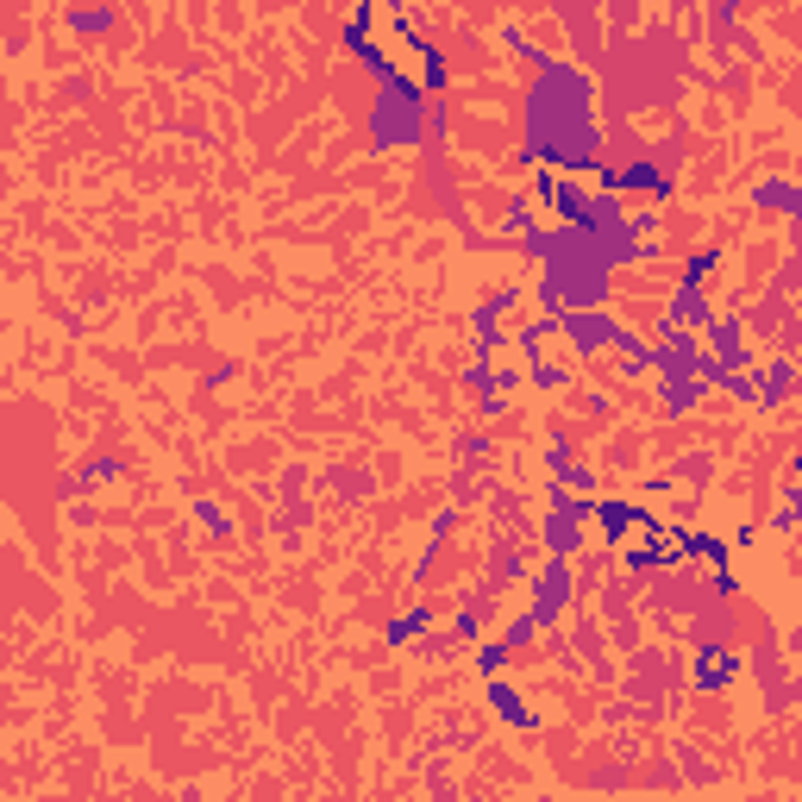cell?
<instances>
[{"label": "cell", "instance_id": "4fadbf2b", "mask_svg": "<svg viewBox=\"0 0 802 802\" xmlns=\"http://www.w3.org/2000/svg\"><path fill=\"white\" fill-rule=\"evenodd\" d=\"M715 264H721L715 251H696V257H683V276H677V282H690V289H702V282L715 276Z\"/></svg>", "mask_w": 802, "mask_h": 802}, {"label": "cell", "instance_id": "ac0fdd59", "mask_svg": "<svg viewBox=\"0 0 802 802\" xmlns=\"http://www.w3.org/2000/svg\"><path fill=\"white\" fill-rule=\"evenodd\" d=\"M771 527H777V533H796V489H784V495H777V514H771Z\"/></svg>", "mask_w": 802, "mask_h": 802}, {"label": "cell", "instance_id": "6da1fadb", "mask_svg": "<svg viewBox=\"0 0 802 802\" xmlns=\"http://www.w3.org/2000/svg\"><path fill=\"white\" fill-rule=\"evenodd\" d=\"M521 163L558 170L577 182H596L608 170L602 151V101L596 76L577 69L571 57H546L527 88V126H521Z\"/></svg>", "mask_w": 802, "mask_h": 802}, {"label": "cell", "instance_id": "d6986e66", "mask_svg": "<svg viewBox=\"0 0 802 802\" xmlns=\"http://www.w3.org/2000/svg\"><path fill=\"white\" fill-rule=\"evenodd\" d=\"M709 470H715L709 458H683L677 464V483H709Z\"/></svg>", "mask_w": 802, "mask_h": 802}, {"label": "cell", "instance_id": "7c38bea8", "mask_svg": "<svg viewBox=\"0 0 802 802\" xmlns=\"http://www.w3.org/2000/svg\"><path fill=\"white\" fill-rule=\"evenodd\" d=\"M376 19H383V13H376L370 7V0H364V7H351V19H345V51H358V44H370V26H376Z\"/></svg>", "mask_w": 802, "mask_h": 802}, {"label": "cell", "instance_id": "5b68a950", "mask_svg": "<svg viewBox=\"0 0 802 802\" xmlns=\"http://www.w3.org/2000/svg\"><path fill=\"white\" fill-rule=\"evenodd\" d=\"M646 521H652V508H640V502H608V495H602V502H589V527L602 533V546H608V552L627 546V539L640 533Z\"/></svg>", "mask_w": 802, "mask_h": 802}, {"label": "cell", "instance_id": "ffe728a7", "mask_svg": "<svg viewBox=\"0 0 802 802\" xmlns=\"http://www.w3.org/2000/svg\"><path fill=\"white\" fill-rule=\"evenodd\" d=\"M113 13H76V32H107Z\"/></svg>", "mask_w": 802, "mask_h": 802}, {"label": "cell", "instance_id": "8fae6325", "mask_svg": "<svg viewBox=\"0 0 802 802\" xmlns=\"http://www.w3.org/2000/svg\"><path fill=\"white\" fill-rule=\"evenodd\" d=\"M427 627H433V608H427V602H414L408 615H395V621L383 627V640H389V646H414Z\"/></svg>", "mask_w": 802, "mask_h": 802}, {"label": "cell", "instance_id": "9a60e30c", "mask_svg": "<svg viewBox=\"0 0 802 802\" xmlns=\"http://www.w3.org/2000/svg\"><path fill=\"white\" fill-rule=\"evenodd\" d=\"M539 633H546V627H539L533 615H521V621H508V633H502V646H508V652H521V646H533V640H539Z\"/></svg>", "mask_w": 802, "mask_h": 802}, {"label": "cell", "instance_id": "9c48e42d", "mask_svg": "<svg viewBox=\"0 0 802 802\" xmlns=\"http://www.w3.org/2000/svg\"><path fill=\"white\" fill-rule=\"evenodd\" d=\"M709 395V383L702 376H658V401H665V414L683 420V414H696V401Z\"/></svg>", "mask_w": 802, "mask_h": 802}, {"label": "cell", "instance_id": "52a82bcc", "mask_svg": "<svg viewBox=\"0 0 802 802\" xmlns=\"http://www.w3.org/2000/svg\"><path fill=\"white\" fill-rule=\"evenodd\" d=\"M752 207L796 220V214H802V188H796V176H759V182H752Z\"/></svg>", "mask_w": 802, "mask_h": 802}, {"label": "cell", "instance_id": "2e32d148", "mask_svg": "<svg viewBox=\"0 0 802 802\" xmlns=\"http://www.w3.org/2000/svg\"><path fill=\"white\" fill-rule=\"evenodd\" d=\"M477 671H483V677H502V671H508V646H502V640H483V646H477Z\"/></svg>", "mask_w": 802, "mask_h": 802}, {"label": "cell", "instance_id": "ba28073f", "mask_svg": "<svg viewBox=\"0 0 802 802\" xmlns=\"http://www.w3.org/2000/svg\"><path fill=\"white\" fill-rule=\"evenodd\" d=\"M489 709H495V715H502L508 727H521V734H533V727H539V715L527 709V696H521V690H514V683H508V677H489Z\"/></svg>", "mask_w": 802, "mask_h": 802}, {"label": "cell", "instance_id": "8992f818", "mask_svg": "<svg viewBox=\"0 0 802 802\" xmlns=\"http://www.w3.org/2000/svg\"><path fill=\"white\" fill-rule=\"evenodd\" d=\"M658 320L683 326V333H702V326L715 320V308H709V295H702V289H690V282H677V289H671V301H665V314H658Z\"/></svg>", "mask_w": 802, "mask_h": 802}, {"label": "cell", "instance_id": "5bb4252c", "mask_svg": "<svg viewBox=\"0 0 802 802\" xmlns=\"http://www.w3.org/2000/svg\"><path fill=\"white\" fill-rule=\"evenodd\" d=\"M527 383L533 389H571V370L564 364H527Z\"/></svg>", "mask_w": 802, "mask_h": 802}, {"label": "cell", "instance_id": "277c9868", "mask_svg": "<svg viewBox=\"0 0 802 802\" xmlns=\"http://www.w3.org/2000/svg\"><path fill=\"white\" fill-rule=\"evenodd\" d=\"M740 671H746V652H734V646H696V658L683 665V683L702 690V696H721Z\"/></svg>", "mask_w": 802, "mask_h": 802}, {"label": "cell", "instance_id": "30bf717a", "mask_svg": "<svg viewBox=\"0 0 802 802\" xmlns=\"http://www.w3.org/2000/svg\"><path fill=\"white\" fill-rule=\"evenodd\" d=\"M790 389H796V358H771V364H759V408H765V414L784 408Z\"/></svg>", "mask_w": 802, "mask_h": 802}, {"label": "cell", "instance_id": "7a4b0ae2", "mask_svg": "<svg viewBox=\"0 0 802 802\" xmlns=\"http://www.w3.org/2000/svg\"><path fill=\"white\" fill-rule=\"evenodd\" d=\"M364 126H370V151L376 157H383V151H420V145H427V94H420L408 76L389 82V88H376Z\"/></svg>", "mask_w": 802, "mask_h": 802}, {"label": "cell", "instance_id": "e0dca14e", "mask_svg": "<svg viewBox=\"0 0 802 802\" xmlns=\"http://www.w3.org/2000/svg\"><path fill=\"white\" fill-rule=\"evenodd\" d=\"M571 464H577V458H571V439H564V433H552V439H546V470H552V477H564Z\"/></svg>", "mask_w": 802, "mask_h": 802}, {"label": "cell", "instance_id": "3957f363", "mask_svg": "<svg viewBox=\"0 0 802 802\" xmlns=\"http://www.w3.org/2000/svg\"><path fill=\"white\" fill-rule=\"evenodd\" d=\"M527 596H533L527 615L539 627H558L564 615H571V602H577V564H564V558L533 564V571H527Z\"/></svg>", "mask_w": 802, "mask_h": 802}]
</instances>
